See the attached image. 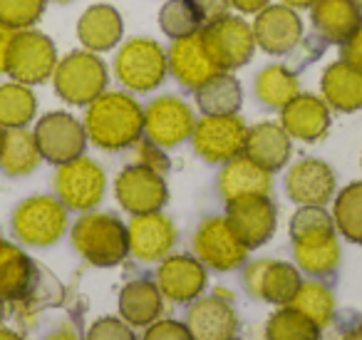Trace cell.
<instances>
[{"mask_svg": "<svg viewBox=\"0 0 362 340\" xmlns=\"http://www.w3.org/2000/svg\"><path fill=\"white\" fill-rule=\"evenodd\" d=\"M0 340H25L18 330H11V328H0Z\"/></svg>", "mask_w": 362, "mask_h": 340, "instance_id": "f907efd6", "label": "cell"}, {"mask_svg": "<svg viewBox=\"0 0 362 340\" xmlns=\"http://www.w3.org/2000/svg\"><path fill=\"white\" fill-rule=\"evenodd\" d=\"M310 21L322 40L342 45L362 26V6L360 0H317Z\"/></svg>", "mask_w": 362, "mask_h": 340, "instance_id": "83f0119b", "label": "cell"}, {"mask_svg": "<svg viewBox=\"0 0 362 340\" xmlns=\"http://www.w3.org/2000/svg\"><path fill=\"white\" fill-rule=\"evenodd\" d=\"M87 140L105 152L134 147L144 135V107L127 92H102L85 112Z\"/></svg>", "mask_w": 362, "mask_h": 340, "instance_id": "6da1fadb", "label": "cell"}, {"mask_svg": "<svg viewBox=\"0 0 362 340\" xmlns=\"http://www.w3.org/2000/svg\"><path fill=\"white\" fill-rule=\"evenodd\" d=\"M273 189V174L258 166L246 154L236 157V159L226 162L218 174V194L223 201L241 199V196H271Z\"/></svg>", "mask_w": 362, "mask_h": 340, "instance_id": "4316f807", "label": "cell"}, {"mask_svg": "<svg viewBox=\"0 0 362 340\" xmlns=\"http://www.w3.org/2000/svg\"><path fill=\"white\" fill-rule=\"evenodd\" d=\"M335 171L320 159H300L286 176L288 196L300 206H325L335 196Z\"/></svg>", "mask_w": 362, "mask_h": 340, "instance_id": "44dd1931", "label": "cell"}, {"mask_svg": "<svg viewBox=\"0 0 362 340\" xmlns=\"http://www.w3.org/2000/svg\"><path fill=\"white\" fill-rule=\"evenodd\" d=\"M283 3H286V6H291V8H313L317 3V0H283Z\"/></svg>", "mask_w": 362, "mask_h": 340, "instance_id": "681fc988", "label": "cell"}, {"mask_svg": "<svg viewBox=\"0 0 362 340\" xmlns=\"http://www.w3.org/2000/svg\"><path fill=\"white\" fill-rule=\"evenodd\" d=\"M110 72L97 52L75 50L57 60V67L52 72V85L62 102L75 107H87L95 102L102 92H107Z\"/></svg>", "mask_w": 362, "mask_h": 340, "instance_id": "277c9868", "label": "cell"}, {"mask_svg": "<svg viewBox=\"0 0 362 340\" xmlns=\"http://www.w3.org/2000/svg\"><path fill=\"white\" fill-rule=\"evenodd\" d=\"M57 67V47L45 33L28 28L16 30L8 50L6 75H11L21 85H42L52 77Z\"/></svg>", "mask_w": 362, "mask_h": 340, "instance_id": "52a82bcc", "label": "cell"}, {"mask_svg": "<svg viewBox=\"0 0 362 340\" xmlns=\"http://www.w3.org/2000/svg\"><path fill=\"white\" fill-rule=\"evenodd\" d=\"M226 221L231 229L236 231L238 239L246 244V249H258V246L268 244L276 234V206H273L271 196H241V199L226 201Z\"/></svg>", "mask_w": 362, "mask_h": 340, "instance_id": "9a60e30c", "label": "cell"}, {"mask_svg": "<svg viewBox=\"0 0 362 340\" xmlns=\"http://www.w3.org/2000/svg\"><path fill=\"white\" fill-rule=\"evenodd\" d=\"M3 318H6V300L0 298V323H3Z\"/></svg>", "mask_w": 362, "mask_h": 340, "instance_id": "f5cc1de1", "label": "cell"}, {"mask_svg": "<svg viewBox=\"0 0 362 340\" xmlns=\"http://www.w3.org/2000/svg\"><path fill=\"white\" fill-rule=\"evenodd\" d=\"M256 47L266 50L268 55H288L303 38V21L296 8L286 6H266L256 13V21L251 26Z\"/></svg>", "mask_w": 362, "mask_h": 340, "instance_id": "e0dca14e", "label": "cell"}, {"mask_svg": "<svg viewBox=\"0 0 362 340\" xmlns=\"http://www.w3.org/2000/svg\"><path fill=\"white\" fill-rule=\"evenodd\" d=\"M141 340H194V335L187 328V323H179V320H154L151 325H146Z\"/></svg>", "mask_w": 362, "mask_h": 340, "instance_id": "7bdbcfd3", "label": "cell"}, {"mask_svg": "<svg viewBox=\"0 0 362 340\" xmlns=\"http://www.w3.org/2000/svg\"><path fill=\"white\" fill-rule=\"evenodd\" d=\"M33 135H35L37 149H40L42 159H47L50 164L57 166L77 159L87 149L85 125L75 115H70V112L57 110L42 115L37 120Z\"/></svg>", "mask_w": 362, "mask_h": 340, "instance_id": "8fae6325", "label": "cell"}, {"mask_svg": "<svg viewBox=\"0 0 362 340\" xmlns=\"http://www.w3.org/2000/svg\"><path fill=\"white\" fill-rule=\"evenodd\" d=\"M187 328L194 340H231L238 333V315L233 305L218 295L197 298L189 308Z\"/></svg>", "mask_w": 362, "mask_h": 340, "instance_id": "603a6c76", "label": "cell"}, {"mask_svg": "<svg viewBox=\"0 0 362 340\" xmlns=\"http://www.w3.org/2000/svg\"><path fill=\"white\" fill-rule=\"evenodd\" d=\"M122 35H124V23H122L119 11L107 3L90 6L77 21V38L82 47L97 55L115 50L122 42Z\"/></svg>", "mask_w": 362, "mask_h": 340, "instance_id": "cb8c5ba5", "label": "cell"}, {"mask_svg": "<svg viewBox=\"0 0 362 340\" xmlns=\"http://www.w3.org/2000/svg\"><path fill=\"white\" fill-rule=\"evenodd\" d=\"M161 308H164V295L154 280H129L119 293V315L134 328H146L159 320Z\"/></svg>", "mask_w": 362, "mask_h": 340, "instance_id": "f1b7e54d", "label": "cell"}, {"mask_svg": "<svg viewBox=\"0 0 362 340\" xmlns=\"http://www.w3.org/2000/svg\"><path fill=\"white\" fill-rule=\"evenodd\" d=\"M37 115V97L21 82L0 85V127L3 130H21L28 127Z\"/></svg>", "mask_w": 362, "mask_h": 340, "instance_id": "1f68e13d", "label": "cell"}, {"mask_svg": "<svg viewBox=\"0 0 362 340\" xmlns=\"http://www.w3.org/2000/svg\"><path fill=\"white\" fill-rule=\"evenodd\" d=\"M266 340H320V328L293 305H281L268 318Z\"/></svg>", "mask_w": 362, "mask_h": 340, "instance_id": "8d00e7d4", "label": "cell"}, {"mask_svg": "<svg viewBox=\"0 0 362 340\" xmlns=\"http://www.w3.org/2000/svg\"><path fill=\"white\" fill-rule=\"evenodd\" d=\"M194 254L206 268L214 271H233L248 259L246 244L236 236L226 216H211L202 221L194 234Z\"/></svg>", "mask_w": 362, "mask_h": 340, "instance_id": "4fadbf2b", "label": "cell"}, {"mask_svg": "<svg viewBox=\"0 0 362 340\" xmlns=\"http://www.w3.org/2000/svg\"><path fill=\"white\" fill-rule=\"evenodd\" d=\"M134 147H136L134 164L146 166V169L156 171V174H161V176L169 171L171 162H169V157H166V149H161L159 144H154V142H149V140H139Z\"/></svg>", "mask_w": 362, "mask_h": 340, "instance_id": "b9f144b4", "label": "cell"}, {"mask_svg": "<svg viewBox=\"0 0 362 340\" xmlns=\"http://www.w3.org/2000/svg\"><path fill=\"white\" fill-rule=\"evenodd\" d=\"M169 72L166 50L151 38H132L117 50L115 75L132 92H154Z\"/></svg>", "mask_w": 362, "mask_h": 340, "instance_id": "8992f818", "label": "cell"}, {"mask_svg": "<svg viewBox=\"0 0 362 340\" xmlns=\"http://www.w3.org/2000/svg\"><path fill=\"white\" fill-rule=\"evenodd\" d=\"M360 6H362V0H360Z\"/></svg>", "mask_w": 362, "mask_h": 340, "instance_id": "9f6ffc18", "label": "cell"}, {"mask_svg": "<svg viewBox=\"0 0 362 340\" xmlns=\"http://www.w3.org/2000/svg\"><path fill=\"white\" fill-rule=\"evenodd\" d=\"M206 283V266L197 256H166L156 268V285H159L161 295L169 298L171 303H194L197 298H202Z\"/></svg>", "mask_w": 362, "mask_h": 340, "instance_id": "2e32d148", "label": "cell"}, {"mask_svg": "<svg viewBox=\"0 0 362 340\" xmlns=\"http://www.w3.org/2000/svg\"><path fill=\"white\" fill-rule=\"evenodd\" d=\"M296 95H300V82L288 67L271 65L263 67L256 77V97L266 107L273 110H283Z\"/></svg>", "mask_w": 362, "mask_h": 340, "instance_id": "836d02e7", "label": "cell"}, {"mask_svg": "<svg viewBox=\"0 0 362 340\" xmlns=\"http://www.w3.org/2000/svg\"><path fill=\"white\" fill-rule=\"evenodd\" d=\"M13 35H16V30H11V28H6V26H0V75H6L8 50H11Z\"/></svg>", "mask_w": 362, "mask_h": 340, "instance_id": "bcb514c9", "label": "cell"}, {"mask_svg": "<svg viewBox=\"0 0 362 340\" xmlns=\"http://www.w3.org/2000/svg\"><path fill=\"white\" fill-rule=\"evenodd\" d=\"M85 340H136V338H134V333H132L129 323H124L122 318L105 315V318H97L95 323L90 325Z\"/></svg>", "mask_w": 362, "mask_h": 340, "instance_id": "60d3db41", "label": "cell"}, {"mask_svg": "<svg viewBox=\"0 0 362 340\" xmlns=\"http://www.w3.org/2000/svg\"><path fill=\"white\" fill-rule=\"evenodd\" d=\"M243 154L256 162L258 166H263L266 171H271V174L281 171L293 154L291 135L276 122H258V125L248 127Z\"/></svg>", "mask_w": 362, "mask_h": 340, "instance_id": "d4e9b609", "label": "cell"}, {"mask_svg": "<svg viewBox=\"0 0 362 340\" xmlns=\"http://www.w3.org/2000/svg\"><path fill=\"white\" fill-rule=\"evenodd\" d=\"M47 0H0V26L11 30H28L45 13Z\"/></svg>", "mask_w": 362, "mask_h": 340, "instance_id": "ab89813d", "label": "cell"}, {"mask_svg": "<svg viewBox=\"0 0 362 340\" xmlns=\"http://www.w3.org/2000/svg\"><path fill=\"white\" fill-rule=\"evenodd\" d=\"M42 280L45 273L21 246L0 239V298L21 308V313H35L55 300Z\"/></svg>", "mask_w": 362, "mask_h": 340, "instance_id": "3957f363", "label": "cell"}, {"mask_svg": "<svg viewBox=\"0 0 362 340\" xmlns=\"http://www.w3.org/2000/svg\"><path fill=\"white\" fill-rule=\"evenodd\" d=\"M169 60V72L189 90H199L202 85H206L211 77L221 75V67L214 62V57L209 55L206 45L202 40V30L194 33L189 38L174 40V45L166 52Z\"/></svg>", "mask_w": 362, "mask_h": 340, "instance_id": "ffe728a7", "label": "cell"}, {"mask_svg": "<svg viewBox=\"0 0 362 340\" xmlns=\"http://www.w3.org/2000/svg\"><path fill=\"white\" fill-rule=\"evenodd\" d=\"M243 280L256 298L273 305H291L303 285L300 271L286 261H256L246 268Z\"/></svg>", "mask_w": 362, "mask_h": 340, "instance_id": "ac0fdd59", "label": "cell"}, {"mask_svg": "<svg viewBox=\"0 0 362 340\" xmlns=\"http://www.w3.org/2000/svg\"><path fill=\"white\" fill-rule=\"evenodd\" d=\"M335 234V221L327 214L325 206H300L291 219V239L296 241H313L322 236Z\"/></svg>", "mask_w": 362, "mask_h": 340, "instance_id": "f35d334b", "label": "cell"}, {"mask_svg": "<svg viewBox=\"0 0 362 340\" xmlns=\"http://www.w3.org/2000/svg\"><path fill=\"white\" fill-rule=\"evenodd\" d=\"M45 340H80V338H77V333H75V330H70V328H62V330H55V333H50Z\"/></svg>", "mask_w": 362, "mask_h": 340, "instance_id": "c3c4849f", "label": "cell"}, {"mask_svg": "<svg viewBox=\"0 0 362 340\" xmlns=\"http://www.w3.org/2000/svg\"><path fill=\"white\" fill-rule=\"evenodd\" d=\"M67 206L57 196L37 194L21 201L13 211V231L25 246L47 249L67 234Z\"/></svg>", "mask_w": 362, "mask_h": 340, "instance_id": "5b68a950", "label": "cell"}, {"mask_svg": "<svg viewBox=\"0 0 362 340\" xmlns=\"http://www.w3.org/2000/svg\"><path fill=\"white\" fill-rule=\"evenodd\" d=\"M75 251L97 268L119 266L129 256V234L119 216L107 211H85L72 226Z\"/></svg>", "mask_w": 362, "mask_h": 340, "instance_id": "7a4b0ae2", "label": "cell"}, {"mask_svg": "<svg viewBox=\"0 0 362 340\" xmlns=\"http://www.w3.org/2000/svg\"><path fill=\"white\" fill-rule=\"evenodd\" d=\"M3 140H6V130L0 127V149H3Z\"/></svg>", "mask_w": 362, "mask_h": 340, "instance_id": "db71d44e", "label": "cell"}, {"mask_svg": "<svg viewBox=\"0 0 362 340\" xmlns=\"http://www.w3.org/2000/svg\"><path fill=\"white\" fill-rule=\"evenodd\" d=\"M127 234H129V254L144 264L166 259L176 244L174 221L161 211L132 216Z\"/></svg>", "mask_w": 362, "mask_h": 340, "instance_id": "d6986e66", "label": "cell"}, {"mask_svg": "<svg viewBox=\"0 0 362 340\" xmlns=\"http://www.w3.org/2000/svg\"><path fill=\"white\" fill-rule=\"evenodd\" d=\"M332 221L347 241L362 246V181H352L335 196Z\"/></svg>", "mask_w": 362, "mask_h": 340, "instance_id": "e575fe53", "label": "cell"}, {"mask_svg": "<svg viewBox=\"0 0 362 340\" xmlns=\"http://www.w3.org/2000/svg\"><path fill=\"white\" fill-rule=\"evenodd\" d=\"M57 199L72 211H92L102 204L107 191V174L95 159L77 157L67 164L57 166L55 174Z\"/></svg>", "mask_w": 362, "mask_h": 340, "instance_id": "ba28073f", "label": "cell"}, {"mask_svg": "<svg viewBox=\"0 0 362 340\" xmlns=\"http://www.w3.org/2000/svg\"><path fill=\"white\" fill-rule=\"evenodd\" d=\"M340 340H362V325H355V328H350Z\"/></svg>", "mask_w": 362, "mask_h": 340, "instance_id": "816d5d0a", "label": "cell"}, {"mask_svg": "<svg viewBox=\"0 0 362 340\" xmlns=\"http://www.w3.org/2000/svg\"><path fill=\"white\" fill-rule=\"evenodd\" d=\"M291 305L300 310L305 318H310L320 330L327 328L332 323V315H335V295L325 283H317V280L303 283Z\"/></svg>", "mask_w": 362, "mask_h": 340, "instance_id": "d590c367", "label": "cell"}, {"mask_svg": "<svg viewBox=\"0 0 362 340\" xmlns=\"http://www.w3.org/2000/svg\"><path fill=\"white\" fill-rule=\"evenodd\" d=\"M322 100L330 110L357 112L362 110V70L347 60H335L320 77Z\"/></svg>", "mask_w": 362, "mask_h": 340, "instance_id": "484cf974", "label": "cell"}, {"mask_svg": "<svg viewBox=\"0 0 362 340\" xmlns=\"http://www.w3.org/2000/svg\"><path fill=\"white\" fill-rule=\"evenodd\" d=\"M192 6L197 8L199 18H202V23L206 26V23H214V21H218V18L228 16L231 0H192Z\"/></svg>", "mask_w": 362, "mask_h": 340, "instance_id": "ee69618b", "label": "cell"}, {"mask_svg": "<svg viewBox=\"0 0 362 340\" xmlns=\"http://www.w3.org/2000/svg\"><path fill=\"white\" fill-rule=\"evenodd\" d=\"M115 196L122 209L129 211L132 216L154 214L164 209L169 201V186L161 174L141 164H132L117 174Z\"/></svg>", "mask_w": 362, "mask_h": 340, "instance_id": "5bb4252c", "label": "cell"}, {"mask_svg": "<svg viewBox=\"0 0 362 340\" xmlns=\"http://www.w3.org/2000/svg\"><path fill=\"white\" fill-rule=\"evenodd\" d=\"M52 3H70V0H52Z\"/></svg>", "mask_w": 362, "mask_h": 340, "instance_id": "11a10c76", "label": "cell"}, {"mask_svg": "<svg viewBox=\"0 0 362 340\" xmlns=\"http://www.w3.org/2000/svg\"><path fill=\"white\" fill-rule=\"evenodd\" d=\"M293 254L298 266L310 276H330L340 266V244L335 234L313 241H296Z\"/></svg>", "mask_w": 362, "mask_h": 340, "instance_id": "d6a6232c", "label": "cell"}, {"mask_svg": "<svg viewBox=\"0 0 362 340\" xmlns=\"http://www.w3.org/2000/svg\"><path fill=\"white\" fill-rule=\"evenodd\" d=\"M197 92V105L204 115H238L243 102L241 82L231 72L211 77L206 85H202Z\"/></svg>", "mask_w": 362, "mask_h": 340, "instance_id": "4dcf8cb0", "label": "cell"}, {"mask_svg": "<svg viewBox=\"0 0 362 340\" xmlns=\"http://www.w3.org/2000/svg\"><path fill=\"white\" fill-rule=\"evenodd\" d=\"M159 28L166 38L181 40L202 30L204 23L197 8L192 6V0H166L159 11Z\"/></svg>", "mask_w": 362, "mask_h": 340, "instance_id": "74e56055", "label": "cell"}, {"mask_svg": "<svg viewBox=\"0 0 362 340\" xmlns=\"http://www.w3.org/2000/svg\"><path fill=\"white\" fill-rule=\"evenodd\" d=\"M281 127L291 140L317 142L327 135L330 127V107L317 95H296L281 110Z\"/></svg>", "mask_w": 362, "mask_h": 340, "instance_id": "7402d4cb", "label": "cell"}, {"mask_svg": "<svg viewBox=\"0 0 362 340\" xmlns=\"http://www.w3.org/2000/svg\"><path fill=\"white\" fill-rule=\"evenodd\" d=\"M197 117L187 100L176 95H161L144 110V135L161 149H174L192 140Z\"/></svg>", "mask_w": 362, "mask_h": 340, "instance_id": "7c38bea8", "label": "cell"}, {"mask_svg": "<svg viewBox=\"0 0 362 340\" xmlns=\"http://www.w3.org/2000/svg\"><path fill=\"white\" fill-rule=\"evenodd\" d=\"M202 40L223 72L243 67L246 62H251L256 52V38L251 26L238 16H223L214 23H206L202 28Z\"/></svg>", "mask_w": 362, "mask_h": 340, "instance_id": "30bf717a", "label": "cell"}, {"mask_svg": "<svg viewBox=\"0 0 362 340\" xmlns=\"http://www.w3.org/2000/svg\"><path fill=\"white\" fill-rule=\"evenodd\" d=\"M248 127L238 115H204L192 132L197 154L209 164H226L243 154Z\"/></svg>", "mask_w": 362, "mask_h": 340, "instance_id": "9c48e42d", "label": "cell"}, {"mask_svg": "<svg viewBox=\"0 0 362 340\" xmlns=\"http://www.w3.org/2000/svg\"><path fill=\"white\" fill-rule=\"evenodd\" d=\"M42 154L37 149L35 135L25 127L6 130L3 149H0V171L8 176H28L40 166Z\"/></svg>", "mask_w": 362, "mask_h": 340, "instance_id": "f546056e", "label": "cell"}, {"mask_svg": "<svg viewBox=\"0 0 362 340\" xmlns=\"http://www.w3.org/2000/svg\"><path fill=\"white\" fill-rule=\"evenodd\" d=\"M231 340H236V338H231Z\"/></svg>", "mask_w": 362, "mask_h": 340, "instance_id": "6f0895ef", "label": "cell"}, {"mask_svg": "<svg viewBox=\"0 0 362 340\" xmlns=\"http://www.w3.org/2000/svg\"><path fill=\"white\" fill-rule=\"evenodd\" d=\"M266 6H271V0H231V8H236L243 16H256Z\"/></svg>", "mask_w": 362, "mask_h": 340, "instance_id": "7dc6e473", "label": "cell"}, {"mask_svg": "<svg viewBox=\"0 0 362 340\" xmlns=\"http://www.w3.org/2000/svg\"><path fill=\"white\" fill-rule=\"evenodd\" d=\"M342 60H347L350 65L362 70V26L342 42Z\"/></svg>", "mask_w": 362, "mask_h": 340, "instance_id": "f6af8a7d", "label": "cell"}]
</instances>
